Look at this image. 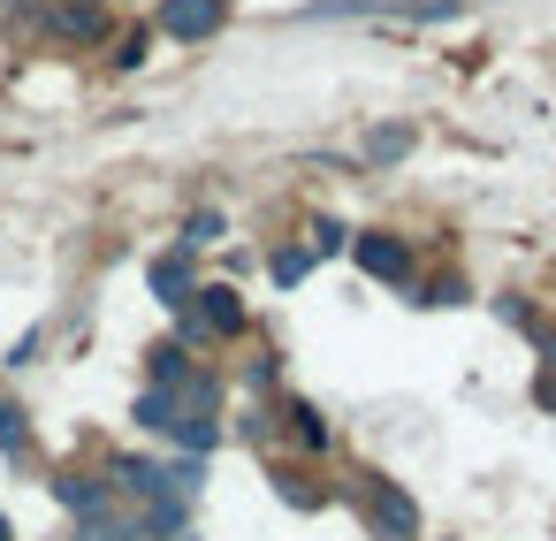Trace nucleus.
<instances>
[{
	"instance_id": "f257e3e1",
	"label": "nucleus",
	"mask_w": 556,
	"mask_h": 541,
	"mask_svg": "<svg viewBox=\"0 0 556 541\" xmlns=\"http://www.w3.org/2000/svg\"><path fill=\"white\" fill-rule=\"evenodd\" d=\"M366 518H374V533H381V541H419V503H412L396 480H374Z\"/></svg>"
},
{
	"instance_id": "f03ea898",
	"label": "nucleus",
	"mask_w": 556,
	"mask_h": 541,
	"mask_svg": "<svg viewBox=\"0 0 556 541\" xmlns=\"http://www.w3.org/2000/svg\"><path fill=\"white\" fill-rule=\"evenodd\" d=\"M222 24H229V0H168V9H161L168 39H214Z\"/></svg>"
},
{
	"instance_id": "7ed1b4c3",
	"label": "nucleus",
	"mask_w": 556,
	"mask_h": 541,
	"mask_svg": "<svg viewBox=\"0 0 556 541\" xmlns=\"http://www.w3.org/2000/svg\"><path fill=\"white\" fill-rule=\"evenodd\" d=\"M184 328H191V336H237V328H244L237 290H199V305L184 313Z\"/></svg>"
},
{
	"instance_id": "20e7f679",
	"label": "nucleus",
	"mask_w": 556,
	"mask_h": 541,
	"mask_svg": "<svg viewBox=\"0 0 556 541\" xmlns=\"http://www.w3.org/2000/svg\"><path fill=\"white\" fill-rule=\"evenodd\" d=\"M358 267H366L374 282H404V275H412V252H404L396 237H358Z\"/></svg>"
},
{
	"instance_id": "39448f33",
	"label": "nucleus",
	"mask_w": 556,
	"mask_h": 541,
	"mask_svg": "<svg viewBox=\"0 0 556 541\" xmlns=\"http://www.w3.org/2000/svg\"><path fill=\"white\" fill-rule=\"evenodd\" d=\"M54 495H62L77 518H100V511H108V488H100V480H85V473H62V480H54Z\"/></svg>"
},
{
	"instance_id": "423d86ee",
	"label": "nucleus",
	"mask_w": 556,
	"mask_h": 541,
	"mask_svg": "<svg viewBox=\"0 0 556 541\" xmlns=\"http://www.w3.org/2000/svg\"><path fill=\"white\" fill-rule=\"evenodd\" d=\"M54 32H62V39H100L108 24H100L92 0H70V9H54Z\"/></svg>"
},
{
	"instance_id": "0eeeda50",
	"label": "nucleus",
	"mask_w": 556,
	"mask_h": 541,
	"mask_svg": "<svg viewBox=\"0 0 556 541\" xmlns=\"http://www.w3.org/2000/svg\"><path fill=\"white\" fill-rule=\"evenodd\" d=\"M153 290H161V305H191V267L184 260H153Z\"/></svg>"
},
{
	"instance_id": "6e6552de",
	"label": "nucleus",
	"mask_w": 556,
	"mask_h": 541,
	"mask_svg": "<svg viewBox=\"0 0 556 541\" xmlns=\"http://www.w3.org/2000/svg\"><path fill=\"white\" fill-rule=\"evenodd\" d=\"M153 389H184V343H153Z\"/></svg>"
},
{
	"instance_id": "1a4fd4ad",
	"label": "nucleus",
	"mask_w": 556,
	"mask_h": 541,
	"mask_svg": "<svg viewBox=\"0 0 556 541\" xmlns=\"http://www.w3.org/2000/svg\"><path fill=\"white\" fill-rule=\"evenodd\" d=\"M138 427H176V389H146L138 397Z\"/></svg>"
},
{
	"instance_id": "9d476101",
	"label": "nucleus",
	"mask_w": 556,
	"mask_h": 541,
	"mask_svg": "<svg viewBox=\"0 0 556 541\" xmlns=\"http://www.w3.org/2000/svg\"><path fill=\"white\" fill-rule=\"evenodd\" d=\"M168 435H184V450H214V435H222V427H214V412H184Z\"/></svg>"
},
{
	"instance_id": "9b49d317",
	"label": "nucleus",
	"mask_w": 556,
	"mask_h": 541,
	"mask_svg": "<svg viewBox=\"0 0 556 541\" xmlns=\"http://www.w3.org/2000/svg\"><path fill=\"white\" fill-rule=\"evenodd\" d=\"M404 153H412V130H396V123L366 138V161H404Z\"/></svg>"
},
{
	"instance_id": "f8f14e48",
	"label": "nucleus",
	"mask_w": 556,
	"mask_h": 541,
	"mask_svg": "<svg viewBox=\"0 0 556 541\" xmlns=\"http://www.w3.org/2000/svg\"><path fill=\"white\" fill-rule=\"evenodd\" d=\"M31 442V427H24V412L9 404V397H0V450H24Z\"/></svg>"
},
{
	"instance_id": "ddd939ff",
	"label": "nucleus",
	"mask_w": 556,
	"mask_h": 541,
	"mask_svg": "<svg viewBox=\"0 0 556 541\" xmlns=\"http://www.w3.org/2000/svg\"><path fill=\"white\" fill-rule=\"evenodd\" d=\"M290 419H298V442H305V450H320V442H328V419H320L313 404H298Z\"/></svg>"
},
{
	"instance_id": "4468645a",
	"label": "nucleus",
	"mask_w": 556,
	"mask_h": 541,
	"mask_svg": "<svg viewBox=\"0 0 556 541\" xmlns=\"http://www.w3.org/2000/svg\"><path fill=\"white\" fill-rule=\"evenodd\" d=\"M282 503H290V511H313V503H320V488H313L305 473H282Z\"/></svg>"
},
{
	"instance_id": "2eb2a0df",
	"label": "nucleus",
	"mask_w": 556,
	"mask_h": 541,
	"mask_svg": "<svg viewBox=\"0 0 556 541\" xmlns=\"http://www.w3.org/2000/svg\"><path fill=\"white\" fill-rule=\"evenodd\" d=\"M184 244H222V214H191L184 222Z\"/></svg>"
},
{
	"instance_id": "dca6fc26",
	"label": "nucleus",
	"mask_w": 556,
	"mask_h": 541,
	"mask_svg": "<svg viewBox=\"0 0 556 541\" xmlns=\"http://www.w3.org/2000/svg\"><path fill=\"white\" fill-rule=\"evenodd\" d=\"M343 244H351L343 222H313V244H305V252H343Z\"/></svg>"
},
{
	"instance_id": "f3484780",
	"label": "nucleus",
	"mask_w": 556,
	"mask_h": 541,
	"mask_svg": "<svg viewBox=\"0 0 556 541\" xmlns=\"http://www.w3.org/2000/svg\"><path fill=\"white\" fill-rule=\"evenodd\" d=\"M305 267H313V252H275V282H305Z\"/></svg>"
},
{
	"instance_id": "a211bd4d",
	"label": "nucleus",
	"mask_w": 556,
	"mask_h": 541,
	"mask_svg": "<svg viewBox=\"0 0 556 541\" xmlns=\"http://www.w3.org/2000/svg\"><path fill=\"white\" fill-rule=\"evenodd\" d=\"M0 541H9V518H0Z\"/></svg>"
}]
</instances>
